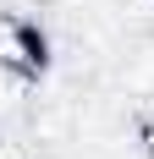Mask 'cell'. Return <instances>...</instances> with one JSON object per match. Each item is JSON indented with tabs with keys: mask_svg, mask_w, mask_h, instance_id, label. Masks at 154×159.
<instances>
[{
	"mask_svg": "<svg viewBox=\"0 0 154 159\" xmlns=\"http://www.w3.org/2000/svg\"><path fill=\"white\" fill-rule=\"evenodd\" d=\"M0 66L17 71V77H39V71L50 66L44 33L33 28L28 16H17V11H0Z\"/></svg>",
	"mask_w": 154,
	"mask_h": 159,
	"instance_id": "1",
	"label": "cell"
}]
</instances>
